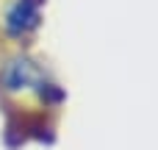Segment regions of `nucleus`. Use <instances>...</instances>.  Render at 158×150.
Here are the masks:
<instances>
[{
	"label": "nucleus",
	"mask_w": 158,
	"mask_h": 150,
	"mask_svg": "<svg viewBox=\"0 0 158 150\" xmlns=\"http://www.w3.org/2000/svg\"><path fill=\"white\" fill-rule=\"evenodd\" d=\"M0 89L11 97H47L53 92V84L42 61L19 50L0 61Z\"/></svg>",
	"instance_id": "nucleus-1"
},
{
	"label": "nucleus",
	"mask_w": 158,
	"mask_h": 150,
	"mask_svg": "<svg viewBox=\"0 0 158 150\" xmlns=\"http://www.w3.org/2000/svg\"><path fill=\"white\" fill-rule=\"evenodd\" d=\"M47 0H0V33L8 42L28 45L44 22Z\"/></svg>",
	"instance_id": "nucleus-2"
}]
</instances>
